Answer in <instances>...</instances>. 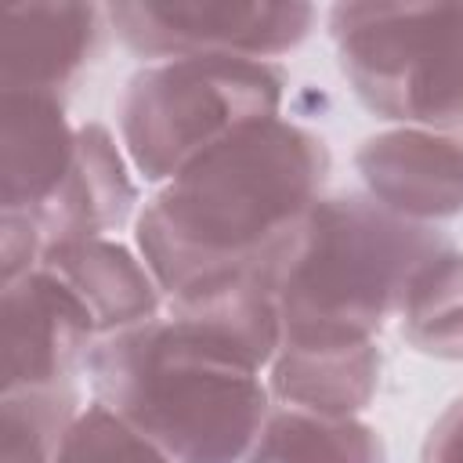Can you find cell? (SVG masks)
Wrapping results in <instances>:
<instances>
[{
    "label": "cell",
    "mask_w": 463,
    "mask_h": 463,
    "mask_svg": "<svg viewBox=\"0 0 463 463\" xmlns=\"http://www.w3.org/2000/svg\"><path fill=\"white\" fill-rule=\"evenodd\" d=\"M329 148L282 116L250 123L184 170L141 210L134 242L163 297L271 257L322 199Z\"/></svg>",
    "instance_id": "6da1fadb"
},
{
    "label": "cell",
    "mask_w": 463,
    "mask_h": 463,
    "mask_svg": "<svg viewBox=\"0 0 463 463\" xmlns=\"http://www.w3.org/2000/svg\"><path fill=\"white\" fill-rule=\"evenodd\" d=\"M83 369L98 402L170 463H242L271 416L260 369L174 315L101 336Z\"/></svg>",
    "instance_id": "7a4b0ae2"
},
{
    "label": "cell",
    "mask_w": 463,
    "mask_h": 463,
    "mask_svg": "<svg viewBox=\"0 0 463 463\" xmlns=\"http://www.w3.org/2000/svg\"><path fill=\"white\" fill-rule=\"evenodd\" d=\"M452 250L438 224H416L373 195H322L275 260L282 340H376L416 275Z\"/></svg>",
    "instance_id": "3957f363"
},
{
    "label": "cell",
    "mask_w": 463,
    "mask_h": 463,
    "mask_svg": "<svg viewBox=\"0 0 463 463\" xmlns=\"http://www.w3.org/2000/svg\"><path fill=\"white\" fill-rule=\"evenodd\" d=\"M329 36L373 116L463 141V4H336Z\"/></svg>",
    "instance_id": "277c9868"
},
{
    "label": "cell",
    "mask_w": 463,
    "mask_h": 463,
    "mask_svg": "<svg viewBox=\"0 0 463 463\" xmlns=\"http://www.w3.org/2000/svg\"><path fill=\"white\" fill-rule=\"evenodd\" d=\"M286 69L250 58H174L137 69L119 98V137L145 181H170L228 134L279 116Z\"/></svg>",
    "instance_id": "5b68a950"
},
{
    "label": "cell",
    "mask_w": 463,
    "mask_h": 463,
    "mask_svg": "<svg viewBox=\"0 0 463 463\" xmlns=\"http://www.w3.org/2000/svg\"><path fill=\"white\" fill-rule=\"evenodd\" d=\"M109 25L137 58H250L268 61L293 51L315 25V7L289 0L228 4H109Z\"/></svg>",
    "instance_id": "8992f818"
},
{
    "label": "cell",
    "mask_w": 463,
    "mask_h": 463,
    "mask_svg": "<svg viewBox=\"0 0 463 463\" xmlns=\"http://www.w3.org/2000/svg\"><path fill=\"white\" fill-rule=\"evenodd\" d=\"M76 163V130L54 94L0 90V268L4 282L43 257L40 213L54 203Z\"/></svg>",
    "instance_id": "52a82bcc"
},
{
    "label": "cell",
    "mask_w": 463,
    "mask_h": 463,
    "mask_svg": "<svg viewBox=\"0 0 463 463\" xmlns=\"http://www.w3.org/2000/svg\"><path fill=\"white\" fill-rule=\"evenodd\" d=\"M98 329L76 293L43 268L4 282V394L76 387Z\"/></svg>",
    "instance_id": "ba28073f"
},
{
    "label": "cell",
    "mask_w": 463,
    "mask_h": 463,
    "mask_svg": "<svg viewBox=\"0 0 463 463\" xmlns=\"http://www.w3.org/2000/svg\"><path fill=\"white\" fill-rule=\"evenodd\" d=\"M354 170L391 213L438 224L463 217V141L420 127L380 130L354 152Z\"/></svg>",
    "instance_id": "9c48e42d"
},
{
    "label": "cell",
    "mask_w": 463,
    "mask_h": 463,
    "mask_svg": "<svg viewBox=\"0 0 463 463\" xmlns=\"http://www.w3.org/2000/svg\"><path fill=\"white\" fill-rule=\"evenodd\" d=\"M109 11L98 4H14L0 11V87L65 101L98 58Z\"/></svg>",
    "instance_id": "30bf717a"
},
{
    "label": "cell",
    "mask_w": 463,
    "mask_h": 463,
    "mask_svg": "<svg viewBox=\"0 0 463 463\" xmlns=\"http://www.w3.org/2000/svg\"><path fill=\"white\" fill-rule=\"evenodd\" d=\"M36 268L51 271L76 293L98 329V340L159 318L163 289L148 264L123 242H112L105 235L54 242L43 250Z\"/></svg>",
    "instance_id": "8fae6325"
},
{
    "label": "cell",
    "mask_w": 463,
    "mask_h": 463,
    "mask_svg": "<svg viewBox=\"0 0 463 463\" xmlns=\"http://www.w3.org/2000/svg\"><path fill=\"white\" fill-rule=\"evenodd\" d=\"M376 340H279L268 391L286 409L318 416H358L380 387Z\"/></svg>",
    "instance_id": "7c38bea8"
},
{
    "label": "cell",
    "mask_w": 463,
    "mask_h": 463,
    "mask_svg": "<svg viewBox=\"0 0 463 463\" xmlns=\"http://www.w3.org/2000/svg\"><path fill=\"white\" fill-rule=\"evenodd\" d=\"M137 203L127 159L101 123L76 127V163L54 203L40 213L36 232L43 250L72 239H101L119 228Z\"/></svg>",
    "instance_id": "4fadbf2b"
},
{
    "label": "cell",
    "mask_w": 463,
    "mask_h": 463,
    "mask_svg": "<svg viewBox=\"0 0 463 463\" xmlns=\"http://www.w3.org/2000/svg\"><path fill=\"white\" fill-rule=\"evenodd\" d=\"M383 438L358 416L279 409L264 420L242 463H383Z\"/></svg>",
    "instance_id": "5bb4252c"
},
{
    "label": "cell",
    "mask_w": 463,
    "mask_h": 463,
    "mask_svg": "<svg viewBox=\"0 0 463 463\" xmlns=\"http://www.w3.org/2000/svg\"><path fill=\"white\" fill-rule=\"evenodd\" d=\"M402 336L412 351L441 362H463V253L449 250L430 260L398 311Z\"/></svg>",
    "instance_id": "9a60e30c"
},
{
    "label": "cell",
    "mask_w": 463,
    "mask_h": 463,
    "mask_svg": "<svg viewBox=\"0 0 463 463\" xmlns=\"http://www.w3.org/2000/svg\"><path fill=\"white\" fill-rule=\"evenodd\" d=\"M76 387L11 391L0 409V463H54L80 416Z\"/></svg>",
    "instance_id": "2e32d148"
},
{
    "label": "cell",
    "mask_w": 463,
    "mask_h": 463,
    "mask_svg": "<svg viewBox=\"0 0 463 463\" xmlns=\"http://www.w3.org/2000/svg\"><path fill=\"white\" fill-rule=\"evenodd\" d=\"M54 463H170L134 427H127L101 402L87 405L69 427Z\"/></svg>",
    "instance_id": "e0dca14e"
},
{
    "label": "cell",
    "mask_w": 463,
    "mask_h": 463,
    "mask_svg": "<svg viewBox=\"0 0 463 463\" xmlns=\"http://www.w3.org/2000/svg\"><path fill=\"white\" fill-rule=\"evenodd\" d=\"M420 463H463V394L427 430Z\"/></svg>",
    "instance_id": "ac0fdd59"
}]
</instances>
